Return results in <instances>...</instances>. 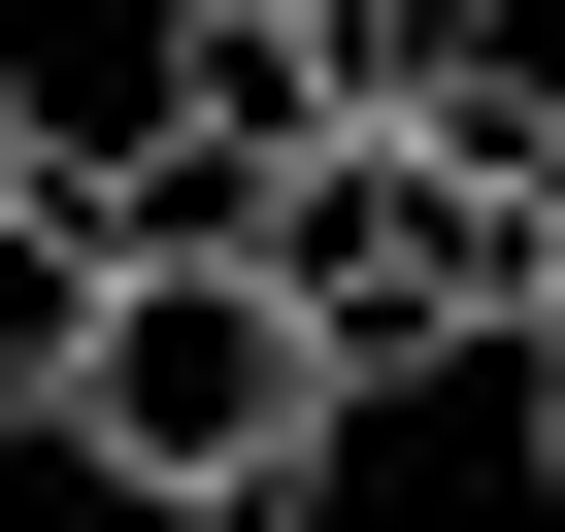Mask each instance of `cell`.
<instances>
[{"instance_id": "cell-1", "label": "cell", "mask_w": 565, "mask_h": 532, "mask_svg": "<svg viewBox=\"0 0 565 532\" xmlns=\"http://www.w3.org/2000/svg\"><path fill=\"white\" fill-rule=\"evenodd\" d=\"M233 266L333 333V400H399V366H532V266H565V34H499V67L300 134V200H266Z\"/></svg>"}, {"instance_id": "cell-2", "label": "cell", "mask_w": 565, "mask_h": 532, "mask_svg": "<svg viewBox=\"0 0 565 532\" xmlns=\"http://www.w3.org/2000/svg\"><path fill=\"white\" fill-rule=\"evenodd\" d=\"M333 333L266 300V266H100V366H67V466L100 499H167V532H233V499H333Z\"/></svg>"}, {"instance_id": "cell-3", "label": "cell", "mask_w": 565, "mask_h": 532, "mask_svg": "<svg viewBox=\"0 0 565 532\" xmlns=\"http://www.w3.org/2000/svg\"><path fill=\"white\" fill-rule=\"evenodd\" d=\"M100 266H134V200H100V134H34V167H0V433H67Z\"/></svg>"}, {"instance_id": "cell-4", "label": "cell", "mask_w": 565, "mask_h": 532, "mask_svg": "<svg viewBox=\"0 0 565 532\" xmlns=\"http://www.w3.org/2000/svg\"><path fill=\"white\" fill-rule=\"evenodd\" d=\"M300 67H333V134H366V100H433V67H499V0H300Z\"/></svg>"}, {"instance_id": "cell-5", "label": "cell", "mask_w": 565, "mask_h": 532, "mask_svg": "<svg viewBox=\"0 0 565 532\" xmlns=\"http://www.w3.org/2000/svg\"><path fill=\"white\" fill-rule=\"evenodd\" d=\"M499 400H532V532H565V333H532V366H499Z\"/></svg>"}, {"instance_id": "cell-6", "label": "cell", "mask_w": 565, "mask_h": 532, "mask_svg": "<svg viewBox=\"0 0 565 532\" xmlns=\"http://www.w3.org/2000/svg\"><path fill=\"white\" fill-rule=\"evenodd\" d=\"M0 167H34V67H0Z\"/></svg>"}, {"instance_id": "cell-7", "label": "cell", "mask_w": 565, "mask_h": 532, "mask_svg": "<svg viewBox=\"0 0 565 532\" xmlns=\"http://www.w3.org/2000/svg\"><path fill=\"white\" fill-rule=\"evenodd\" d=\"M532 333H565V266H532Z\"/></svg>"}, {"instance_id": "cell-8", "label": "cell", "mask_w": 565, "mask_h": 532, "mask_svg": "<svg viewBox=\"0 0 565 532\" xmlns=\"http://www.w3.org/2000/svg\"><path fill=\"white\" fill-rule=\"evenodd\" d=\"M233 532H300V499H233Z\"/></svg>"}]
</instances>
